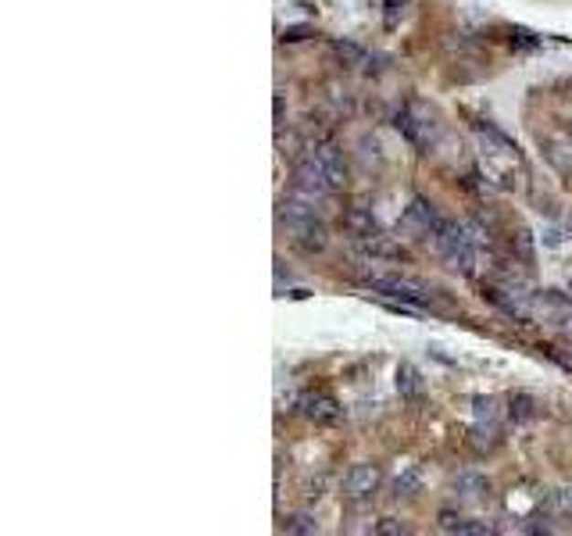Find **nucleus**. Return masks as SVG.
<instances>
[{
	"instance_id": "f257e3e1",
	"label": "nucleus",
	"mask_w": 572,
	"mask_h": 536,
	"mask_svg": "<svg viewBox=\"0 0 572 536\" xmlns=\"http://www.w3.org/2000/svg\"><path fill=\"white\" fill-rule=\"evenodd\" d=\"M433 244H437V250H440V257H444V265H448L450 272L469 276V272L476 268L480 244L469 236V229H465V226L440 222V226H437V233H433Z\"/></svg>"
},
{
	"instance_id": "f03ea898",
	"label": "nucleus",
	"mask_w": 572,
	"mask_h": 536,
	"mask_svg": "<svg viewBox=\"0 0 572 536\" xmlns=\"http://www.w3.org/2000/svg\"><path fill=\"white\" fill-rule=\"evenodd\" d=\"M362 287L372 289V293H383V297H397V300L415 304V308H422L433 297V289L426 283H418L411 276H401V272H376V276L362 279Z\"/></svg>"
},
{
	"instance_id": "7ed1b4c3",
	"label": "nucleus",
	"mask_w": 572,
	"mask_h": 536,
	"mask_svg": "<svg viewBox=\"0 0 572 536\" xmlns=\"http://www.w3.org/2000/svg\"><path fill=\"white\" fill-rule=\"evenodd\" d=\"M394 125L408 136L411 147H418V151H426L433 140H437V122H433V115L429 111H422L418 104H408L397 119H394Z\"/></svg>"
},
{
	"instance_id": "20e7f679",
	"label": "nucleus",
	"mask_w": 572,
	"mask_h": 536,
	"mask_svg": "<svg viewBox=\"0 0 572 536\" xmlns=\"http://www.w3.org/2000/svg\"><path fill=\"white\" fill-rule=\"evenodd\" d=\"M301 412L308 415L315 426H333V422H340V405H336V397H329L326 390H308L304 397H301Z\"/></svg>"
},
{
	"instance_id": "39448f33",
	"label": "nucleus",
	"mask_w": 572,
	"mask_h": 536,
	"mask_svg": "<svg viewBox=\"0 0 572 536\" xmlns=\"http://www.w3.org/2000/svg\"><path fill=\"white\" fill-rule=\"evenodd\" d=\"M379 468L376 465H355L347 476H344V494L351 497V500H365L379 490Z\"/></svg>"
},
{
	"instance_id": "423d86ee",
	"label": "nucleus",
	"mask_w": 572,
	"mask_h": 536,
	"mask_svg": "<svg viewBox=\"0 0 572 536\" xmlns=\"http://www.w3.org/2000/svg\"><path fill=\"white\" fill-rule=\"evenodd\" d=\"M544 158L551 162V168H558L562 175H572V132L558 129L544 136Z\"/></svg>"
},
{
	"instance_id": "0eeeda50",
	"label": "nucleus",
	"mask_w": 572,
	"mask_h": 536,
	"mask_svg": "<svg viewBox=\"0 0 572 536\" xmlns=\"http://www.w3.org/2000/svg\"><path fill=\"white\" fill-rule=\"evenodd\" d=\"M286 229L293 233V244L304 250V254H315V250L326 247V226H323V218L293 222V226H286Z\"/></svg>"
},
{
	"instance_id": "6e6552de",
	"label": "nucleus",
	"mask_w": 572,
	"mask_h": 536,
	"mask_svg": "<svg viewBox=\"0 0 572 536\" xmlns=\"http://www.w3.org/2000/svg\"><path fill=\"white\" fill-rule=\"evenodd\" d=\"M280 218H283L286 226H293V222H308V218H319V197L297 190L293 197L280 201Z\"/></svg>"
},
{
	"instance_id": "1a4fd4ad",
	"label": "nucleus",
	"mask_w": 572,
	"mask_h": 536,
	"mask_svg": "<svg viewBox=\"0 0 572 536\" xmlns=\"http://www.w3.org/2000/svg\"><path fill=\"white\" fill-rule=\"evenodd\" d=\"M312 158L319 162L323 175L329 179V186H333V190H344V183H347V165H344L340 151H336V147H319V151H312Z\"/></svg>"
},
{
	"instance_id": "9d476101",
	"label": "nucleus",
	"mask_w": 572,
	"mask_h": 536,
	"mask_svg": "<svg viewBox=\"0 0 572 536\" xmlns=\"http://www.w3.org/2000/svg\"><path fill=\"white\" fill-rule=\"evenodd\" d=\"M450 490H454L458 500H483V497L491 494V479L480 476V472H458L450 479Z\"/></svg>"
},
{
	"instance_id": "9b49d317",
	"label": "nucleus",
	"mask_w": 572,
	"mask_h": 536,
	"mask_svg": "<svg viewBox=\"0 0 572 536\" xmlns=\"http://www.w3.org/2000/svg\"><path fill=\"white\" fill-rule=\"evenodd\" d=\"M340 226H344V233H351V236H358V240H365V236H372V233H379L372 211H365V207H351V211H344V215H340Z\"/></svg>"
},
{
	"instance_id": "f8f14e48",
	"label": "nucleus",
	"mask_w": 572,
	"mask_h": 536,
	"mask_svg": "<svg viewBox=\"0 0 572 536\" xmlns=\"http://www.w3.org/2000/svg\"><path fill=\"white\" fill-rule=\"evenodd\" d=\"M405 226H415L418 233L433 236V233H437V226H440V218H437L433 205H426V201H411L408 215H405Z\"/></svg>"
},
{
	"instance_id": "ddd939ff",
	"label": "nucleus",
	"mask_w": 572,
	"mask_h": 536,
	"mask_svg": "<svg viewBox=\"0 0 572 536\" xmlns=\"http://www.w3.org/2000/svg\"><path fill=\"white\" fill-rule=\"evenodd\" d=\"M440 530H448V533H461V536H487V533H493L487 522L458 519V515H450V511H444V515H440Z\"/></svg>"
},
{
	"instance_id": "4468645a",
	"label": "nucleus",
	"mask_w": 572,
	"mask_h": 536,
	"mask_svg": "<svg viewBox=\"0 0 572 536\" xmlns=\"http://www.w3.org/2000/svg\"><path fill=\"white\" fill-rule=\"evenodd\" d=\"M397 394L405 397V401H418L422 397V375L415 365H397Z\"/></svg>"
},
{
	"instance_id": "2eb2a0df",
	"label": "nucleus",
	"mask_w": 572,
	"mask_h": 536,
	"mask_svg": "<svg viewBox=\"0 0 572 536\" xmlns=\"http://www.w3.org/2000/svg\"><path fill=\"white\" fill-rule=\"evenodd\" d=\"M508 415H512V422H533L540 415V405H536V397L519 390V394L508 397Z\"/></svg>"
},
{
	"instance_id": "dca6fc26",
	"label": "nucleus",
	"mask_w": 572,
	"mask_h": 536,
	"mask_svg": "<svg viewBox=\"0 0 572 536\" xmlns=\"http://www.w3.org/2000/svg\"><path fill=\"white\" fill-rule=\"evenodd\" d=\"M362 250L372 254V257H405V250L397 247L390 236H383V233H372V236H365V240H362Z\"/></svg>"
},
{
	"instance_id": "f3484780",
	"label": "nucleus",
	"mask_w": 572,
	"mask_h": 536,
	"mask_svg": "<svg viewBox=\"0 0 572 536\" xmlns=\"http://www.w3.org/2000/svg\"><path fill=\"white\" fill-rule=\"evenodd\" d=\"M472 415H476V426H491V429H497L501 401H497V397H476V401H472Z\"/></svg>"
},
{
	"instance_id": "a211bd4d",
	"label": "nucleus",
	"mask_w": 572,
	"mask_h": 536,
	"mask_svg": "<svg viewBox=\"0 0 572 536\" xmlns=\"http://www.w3.org/2000/svg\"><path fill=\"white\" fill-rule=\"evenodd\" d=\"M418 487H422V476H418V468H408L405 476H397V483H394V497L418 494Z\"/></svg>"
},
{
	"instance_id": "6ab92c4d",
	"label": "nucleus",
	"mask_w": 572,
	"mask_h": 536,
	"mask_svg": "<svg viewBox=\"0 0 572 536\" xmlns=\"http://www.w3.org/2000/svg\"><path fill=\"white\" fill-rule=\"evenodd\" d=\"M333 50H336L340 58H347V61H355V65H362V61H365V50H362V47H355V43L336 40V43H333Z\"/></svg>"
},
{
	"instance_id": "aec40b11",
	"label": "nucleus",
	"mask_w": 572,
	"mask_h": 536,
	"mask_svg": "<svg viewBox=\"0 0 572 536\" xmlns=\"http://www.w3.org/2000/svg\"><path fill=\"white\" fill-rule=\"evenodd\" d=\"M286 533H319V522L308 519V515H297V519L286 522Z\"/></svg>"
},
{
	"instance_id": "412c9836",
	"label": "nucleus",
	"mask_w": 572,
	"mask_h": 536,
	"mask_svg": "<svg viewBox=\"0 0 572 536\" xmlns=\"http://www.w3.org/2000/svg\"><path fill=\"white\" fill-rule=\"evenodd\" d=\"M376 533H383V536H405V533H408V526H405V522H397V519H383V522L376 526Z\"/></svg>"
},
{
	"instance_id": "4be33fe9",
	"label": "nucleus",
	"mask_w": 572,
	"mask_h": 536,
	"mask_svg": "<svg viewBox=\"0 0 572 536\" xmlns=\"http://www.w3.org/2000/svg\"><path fill=\"white\" fill-rule=\"evenodd\" d=\"M512 43H519V47H526V50L540 47V40H533V33H526V29H515V33H512Z\"/></svg>"
},
{
	"instance_id": "5701e85b",
	"label": "nucleus",
	"mask_w": 572,
	"mask_h": 536,
	"mask_svg": "<svg viewBox=\"0 0 572 536\" xmlns=\"http://www.w3.org/2000/svg\"><path fill=\"white\" fill-rule=\"evenodd\" d=\"M555 504H558V511H562V515H572V487H566L562 494L555 497Z\"/></svg>"
},
{
	"instance_id": "b1692460",
	"label": "nucleus",
	"mask_w": 572,
	"mask_h": 536,
	"mask_svg": "<svg viewBox=\"0 0 572 536\" xmlns=\"http://www.w3.org/2000/svg\"><path fill=\"white\" fill-rule=\"evenodd\" d=\"M397 11H405V0H387V26L397 22Z\"/></svg>"
}]
</instances>
